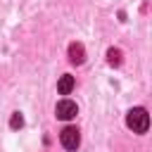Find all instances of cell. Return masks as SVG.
Instances as JSON below:
<instances>
[{"label": "cell", "instance_id": "2", "mask_svg": "<svg viewBox=\"0 0 152 152\" xmlns=\"http://www.w3.org/2000/svg\"><path fill=\"white\" fill-rule=\"evenodd\" d=\"M59 142H62L66 150H76L78 142H81V133H78V128H76V126H66V128H62V133H59Z\"/></svg>", "mask_w": 152, "mask_h": 152}, {"label": "cell", "instance_id": "4", "mask_svg": "<svg viewBox=\"0 0 152 152\" xmlns=\"http://www.w3.org/2000/svg\"><path fill=\"white\" fill-rule=\"evenodd\" d=\"M69 62L76 64V66L86 62V48H83L81 43H71V45H69Z\"/></svg>", "mask_w": 152, "mask_h": 152}, {"label": "cell", "instance_id": "5", "mask_svg": "<svg viewBox=\"0 0 152 152\" xmlns=\"http://www.w3.org/2000/svg\"><path fill=\"white\" fill-rule=\"evenodd\" d=\"M74 76H69V74H64V76H59V81H57V93L59 95H69L71 90H74Z\"/></svg>", "mask_w": 152, "mask_h": 152}, {"label": "cell", "instance_id": "7", "mask_svg": "<svg viewBox=\"0 0 152 152\" xmlns=\"http://www.w3.org/2000/svg\"><path fill=\"white\" fill-rule=\"evenodd\" d=\"M21 126H24V116H21L19 112H14V114H12V119H10V128H14V131H17V128H21Z\"/></svg>", "mask_w": 152, "mask_h": 152}, {"label": "cell", "instance_id": "6", "mask_svg": "<svg viewBox=\"0 0 152 152\" xmlns=\"http://www.w3.org/2000/svg\"><path fill=\"white\" fill-rule=\"evenodd\" d=\"M107 62H109L112 66H119V64H121V50H119V48H109V50H107Z\"/></svg>", "mask_w": 152, "mask_h": 152}, {"label": "cell", "instance_id": "1", "mask_svg": "<svg viewBox=\"0 0 152 152\" xmlns=\"http://www.w3.org/2000/svg\"><path fill=\"white\" fill-rule=\"evenodd\" d=\"M126 126H128L133 133H145V131L150 128L147 109H142V107H133V109L126 114Z\"/></svg>", "mask_w": 152, "mask_h": 152}, {"label": "cell", "instance_id": "3", "mask_svg": "<svg viewBox=\"0 0 152 152\" xmlns=\"http://www.w3.org/2000/svg\"><path fill=\"white\" fill-rule=\"evenodd\" d=\"M76 114H78V107H76V102H71V100H59L57 107H55V116L62 119V121H69V119H74Z\"/></svg>", "mask_w": 152, "mask_h": 152}]
</instances>
